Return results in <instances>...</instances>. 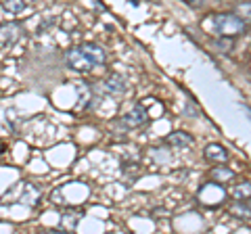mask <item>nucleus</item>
I'll list each match as a JSON object with an SVG mask.
<instances>
[{"mask_svg":"<svg viewBox=\"0 0 251 234\" xmlns=\"http://www.w3.org/2000/svg\"><path fill=\"white\" fill-rule=\"evenodd\" d=\"M67 65L75 69V71H90V69L105 63V50L99 44H80L75 48H69L67 54Z\"/></svg>","mask_w":251,"mask_h":234,"instance_id":"obj_1","label":"nucleus"},{"mask_svg":"<svg viewBox=\"0 0 251 234\" xmlns=\"http://www.w3.org/2000/svg\"><path fill=\"white\" fill-rule=\"evenodd\" d=\"M214 27L220 36H230L237 38L245 32L247 23L243 21L237 13H218L214 17Z\"/></svg>","mask_w":251,"mask_h":234,"instance_id":"obj_2","label":"nucleus"},{"mask_svg":"<svg viewBox=\"0 0 251 234\" xmlns=\"http://www.w3.org/2000/svg\"><path fill=\"white\" fill-rule=\"evenodd\" d=\"M19 38H21V25L17 21H11V23L0 25V50L11 48Z\"/></svg>","mask_w":251,"mask_h":234,"instance_id":"obj_3","label":"nucleus"},{"mask_svg":"<svg viewBox=\"0 0 251 234\" xmlns=\"http://www.w3.org/2000/svg\"><path fill=\"white\" fill-rule=\"evenodd\" d=\"M147 121H149V115H147V109L143 105H134L122 117V123L126 128H140V126H145Z\"/></svg>","mask_w":251,"mask_h":234,"instance_id":"obj_4","label":"nucleus"},{"mask_svg":"<svg viewBox=\"0 0 251 234\" xmlns=\"http://www.w3.org/2000/svg\"><path fill=\"white\" fill-rule=\"evenodd\" d=\"M103 88H105V92H109V94L120 96V94H124V92L128 90V84H126V80H124L122 75L111 73V75H109L107 80L103 82Z\"/></svg>","mask_w":251,"mask_h":234,"instance_id":"obj_5","label":"nucleus"},{"mask_svg":"<svg viewBox=\"0 0 251 234\" xmlns=\"http://www.w3.org/2000/svg\"><path fill=\"white\" fill-rule=\"evenodd\" d=\"M203 155H205V159L211 163H226V159H228V151L218 142H209L205 146V151H203Z\"/></svg>","mask_w":251,"mask_h":234,"instance_id":"obj_6","label":"nucleus"},{"mask_svg":"<svg viewBox=\"0 0 251 234\" xmlns=\"http://www.w3.org/2000/svg\"><path fill=\"white\" fill-rule=\"evenodd\" d=\"M166 142L174 149H188L193 144V136L186 134V132H172V134L166 138Z\"/></svg>","mask_w":251,"mask_h":234,"instance_id":"obj_7","label":"nucleus"},{"mask_svg":"<svg viewBox=\"0 0 251 234\" xmlns=\"http://www.w3.org/2000/svg\"><path fill=\"white\" fill-rule=\"evenodd\" d=\"M209 178H211L214 182L224 184L226 180H232V178H234V171H232L230 167H226V165H216V167H211Z\"/></svg>","mask_w":251,"mask_h":234,"instance_id":"obj_8","label":"nucleus"},{"mask_svg":"<svg viewBox=\"0 0 251 234\" xmlns=\"http://www.w3.org/2000/svg\"><path fill=\"white\" fill-rule=\"evenodd\" d=\"M230 213L234 217H239V220H249L251 217V207L247 201H234L230 205Z\"/></svg>","mask_w":251,"mask_h":234,"instance_id":"obj_9","label":"nucleus"},{"mask_svg":"<svg viewBox=\"0 0 251 234\" xmlns=\"http://www.w3.org/2000/svg\"><path fill=\"white\" fill-rule=\"evenodd\" d=\"M75 92L80 94V100H77L75 109H77V111H82V109L86 107V103H88V98L92 96V90H90V86H88V84H84V82H75Z\"/></svg>","mask_w":251,"mask_h":234,"instance_id":"obj_10","label":"nucleus"},{"mask_svg":"<svg viewBox=\"0 0 251 234\" xmlns=\"http://www.w3.org/2000/svg\"><path fill=\"white\" fill-rule=\"evenodd\" d=\"M234 201H247L251 199V182H241L230 190Z\"/></svg>","mask_w":251,"mask_h":234,"instance_id":"obj_11","label":"nucleus"},{"mask_svg":"<svg viewBox=\"0 0 251 234\" xmlns=\"http://www.w3.org/2000/svg\"><path fill=\"white\" fill-rule=\"evenodd\" d=\"M214 46H216V50H218V52L228 54V52L232 50V46H234V38H230V36H222V38H218V40L214 42Z\"/></svg>","mask_w":251,"mask_h":234,"instance_id":"obj_12","label":"nucleus"},{"mask_svg":"<svg viewBox=\"0 0 251 234\" xmlns=\"http://www.w3.org/2000/svg\"><path fill=\"white\" fill-rule=\"evenodd\" d=\"M234 13H237L245 23H251V0L239 2V4H237V9H234Z\"/></svg>","mask_w":251,"mask_h":234,"instance_id":"obj_13","label":"nucleus"},{"mask_svg":"<svg viewBox=\"0 0 251 234\" xmlns=\"http://www.w3.org/2000/svg\"><path fill=\"white\" fill-rule=\"evenodd\" d=\"M4 9L13 15H17L25 9V0H4Z\"/></svg>","mask_w":251,"mask_h":234,"instance_id":"obj_14","label":"nucleus"},{"mask_svg":"<svg viewBox=\"0 0 251 234\" xmlns=\"http://www.w3.org/2000/svg\"><path fill=\"white\" fill-rule=\"evenodd\" d=\"M184 4L188 6H193V9H199V6H203V0H182Z\"/></svg>","mask_w":251,"mask_h":234,"instance_id":"obj_15","label":"nucleus"},{"mask_svg":"<svg viewBox=\"0 0 251 234\" xmlns=\"http://www.w3.org/2000/svg\"><path fill=\"white\" fill-rule=\"evenodd\" d=\"M52 203H63V197H61V192H59V190H54V192H52Z\"/></svg>","mask_w":251,"mask_h":234,"instance_id":"obj_16","label":"nucleus"}]
</instances>
